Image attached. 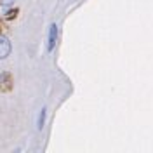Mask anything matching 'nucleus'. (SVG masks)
<instances>
[{
    "mask_svg": "<svg viewBox=\"0 0 153 153\" xmlns=\"http://www.w3.org/2000/svg\"><path fill=\"white\" fill-rule=\"evenodd\" d=\"M10 54V42L9 38L0 37V59H5Z\"/></svg>",
    "mask_w": 153,
    "mask_h": 153,
    "instance_id": "1",
    "label": "nucleus"
},
{
    "mask_svg": "<svg viewBox=\"0 0 153 153\" xmlns=\"http://www.w3.org/2000/svg\"><path fill=\"white\" fill-rule=\"evenodd\" d=\"M56 40H57V26L56 25H51V28H49V42H47V49L49 51L54 49Z\"/></svg>",
    "mask_w": 153,
    "mask_h": 153,
    "instance_id": "2",
    "label": "nucleus"
},
{
    "mask_svg": "<svg viewBox=\"0 0 153 153\" xmlns=\"http://www.w3.org/2000/svg\"><path fill=\"white\" fill-rule=\"evenodd\" d=\"M44 122H45V110H42L40 115H38V129L44 127Z\"/></svg>",
    "mask_w": 153,
    "mask_h": 153,
    "instance_id": "3",
    "label": "nucleus"
},
{
    "mask_svg": "<svg viewBox=\"0 0 153 153\" xmlns=\"http://www.w3.org/2000/svg\"><path fill=\"white\" fill-rule=\"evenodd\" d=\"M12 2H14V0H0V4H4V5H9Z\"/></svg>",
    "mask_w": 153,
    "mask_h": 153,
    "instance_id": "4",
    "label": "nucleus"
}]
</instances>
